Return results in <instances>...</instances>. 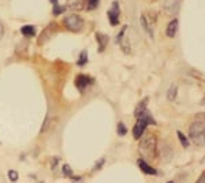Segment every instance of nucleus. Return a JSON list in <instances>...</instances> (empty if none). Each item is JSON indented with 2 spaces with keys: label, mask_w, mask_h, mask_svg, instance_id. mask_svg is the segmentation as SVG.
<instances>
[{
  "label": "nucleus",
  "mask_w": 205,
  "mask_h": 183,
  "mask_svg": "<svg viewBox=\"0 0 205 183\" xmlns=\"http://www.w3.org/2000/svg\"><path fill=\"white\" fill-rule=\"evenodd\" d=\"M189 135L197 146H203L205 143V115H200L194 119L190 125Z\"/></svg>",
  "instance_id": "obj_1"
},
{
  "label": "nucleus",
  "mask_w": 205,
  "mask_h": 183,
  "mask_svg": "<svg viewBox=\"0 0 205 183\" xmlns=\"http://www.w3.org/2000/svg\"><path fill=\"white\" fill-rule=\"evenodd\" d=\"M140 152L144 154L145 157L149 159H154L156 157V150H157V139L156 135L152 133H144V135L140 138Z\"/></svg>",
  "instance_id": "obj_2"
},
{
  "label": "nucleus",
  "mask_w": 205,
  "mask_h": 183,
  "mask_svg": "<svg viewBox=\"0 0 205 183\" xmlns=\"http://www.w3.org/2000/svg\"><path fill=\"white\" fill-rule=\"evenodd\" d=\"M63 23L69 30H71V32H74V33H80L81 30L83 29L85 22H83V19L81 18L80 15H77V14H71V15L66 16V18L63 19Z\"/></svg>",
  "instance_id": "obj_3"
},
{
  "label": "nucleus",
  "mask_w": 205,
  "mask_h": 183,
  "mask_svg": "<svg viewBox=\"0 0 205 183\" xmlns=\"http://www.w3.org/2000/svg\"><path fill=\"white\" fill-rule=\"evenodd\" d=\"M161 8L168 16H175L181 10V0H164Z\"/></svg>",
  "instance_id": "obj_4"
},
{
  "label": "nucleus",
  "mask_w": 205,
  "mask_h": 183,
  "mask_svg": "<svg viewBox=\"0 0 205 183\" xmlns=\"http://www.w3.org/2000/svg\"><path fill=\"white\" fill-rule=\"evenodd\" d=\"M119 18H120V10H119V3L114 2L112 7L108 10V19L111 22L112 26H116L119 23Z\"/></svg>",
  "instance_id": "obj_5"
},
{
  "label": "nucleus",
  "mask_w": 205,
  "mask_h": 183,
  "mask_svg": "<svg viewBox=\"0 0 205 183\" xmlns=\"http://www.w3.org/2000/svg\"><path fill=\"white\" fill-rule=\"evenodd\" d=\"M148 125H149V123H148V120L142 119V118L137 119V123H136V126H134V128H133V135H134L136 139H140V138L144 135V133H145V130H147V126Z\"/></svg>",
  "instance_id": "obj_6"
},
{
  "label": "nucleus",
  "mask_w": 205,
  "mask_h": 183,
  "mask_svg": "<svg viewBox=\"0 0 205 183\" xmlns=\"http://www.w3.org/2000/svg\"><path fill=\"white\" fill-rule=\"evenodd\" d=\"M89 83H92L90 78H89V77H86V75H83V74L78 75V77L75 78V86H77V88L80 89L81 92H83V90H85V88L89 85Z\"/></svg>",
  "instance_id": "obj_7"
},
{
  "label": "nucleus",
  "mask_w": 205,
  "mask_h": 183,
  "mask_svg": "<svg viewBox=\"0 0 205 183\" xmlns=\"http://www.w3.org/2000/svg\"><path fill=\"white\" fill-rule=\"evenodd\" d=\"M178 26H179V22H178V19H176V18L172 19V21L168 23L165 33H167V36L170 38H174L176 36V33H178Z\"/></svg>",
  "instance_id": "obj_8"
},
{
  "label": "nucleus",
  "mask_w": 205,
  "mask_h": 183,
  "mask_svg": "<svg viewBox=\"0 0 205 183\" xmlns=\"http://www.w3.org/2000/svg\"><path fill=\"white\" fill-rule=\"evenodd\" d=\"M138 165H140V168H141L142 172L148 174V175H156V174H157L156 170H154V168H152L147 161H145V160H142V159L138 160Z\"/></svg>",
  "instance_id": "obj_9"
},
{
  "label": "nucleus",
  "mask_w": 205,
  "mask_h": 183,
  "mask_svg": "<svg viewBox=\"0 0 205 183\" xmlns=\"http://www.w3.org/2000/svg\"><path fill=\"white\" fill-rule=\"evenodd\" d=\"M96 40L99 43V51L103 52L107 47V43H108V36L103 34V33H96Z\"/></svg>",
  "instance_id": "obj_10"
},
{
  "label": "nucleus",
  "mask_w": 205,
  "mask_h": 183,
  "mask_svg": "<svg viewBox=\"0 0 205 183\" xmlns=\"http://www.w3.org/2000/svg\"><path fill=\"white\" fill-rule=\"evenodd\" d=\"M21 33L26 37H34L36 36V27L33 25H25L21 27Z\"/></svg>",
  "instance_id": "obj_11"
},
{
  "label": "nucleus",
  "mask_w": 205,
  "mask_h": 183,
  "mask_svg": "<svg viewBox=\"0 0 205 183\" xmlns=\"http://www.w3.org/2000/svg\"><path fill=\"white\" fill-rule=\"evenodd\" d=\"M141 25H142V27H144L145 32H147L148 34L153 38V30H152V27H150V23L148 22L147 15H141Z\"/></svg>",
  "instance_id": "obj_12"
},
{
  "label": "nucleus",
  "mask_w": 205,
  "mask_h": 183,
  "mask_svg": "<svg viewBox=\"0 0 205 183\" xmlns=\"http://www.w3.org/2000/svg\"><path fill=\"white\" fill-rule=\"evenodd\" d=\"M147 101H148V98H145L144 101H141V103L138 104V107L136 108V112H134L136 118H140L145 111H148V109H147Z\"/></svg>",
  "instance_id": "obj_13"
},
{
  "label": "nucleus",
  "mask_w": 205,
  "mask_h": 183,
  "mask_svg": "<svg viewBox=\"0 0 205 183\" xmlns=\"http://www.w3.org/2000/svg\"><path fill=\"white\" fill-rule=\"evenodd\" d=\"M66 5H60L58 3V4H53V8H52V14L55 16H59V15H62V14L64 12V11H66Z\"/></svg>",
  "instance_id": "obj_14"
},
{
  "label": "nucleus",
  "mask_w": 205,
  "mask_h": 183,
  "mask_svg": "<svg viewBox=\"0 0 205 183\" xmlns=\"http://www.w3.org/2000/svg\"><path fill=\"white\" fill-rule=\"evenodd\" d=\"M88 63V51H82L80 55V59H78L77 64L78 66H85Z\"/></svg>",
  "instance_id": "obj_15"
},
{
  "label": "nucleus",
  "mask_w": 205,
  "mask_h": 183,
  "mask_svg": "<svg viewBox=\"0 0 205 183\" xmlns=\"http://www.w3.org/2000/svg\"><path fill=\"white\" fill-rule=\"evenodd\" d=\"M176 92H178V89H176V86L175 85H172L170 89H168V92H167V98L170 101H174L176 98Z\"/></svg>",
  "instance_id": "obj_16"
},
{
  "label": "nucleus",
  "mask_w": 205,
  "mask_h": 183,
  "mask_svg": "<svg viewBox=\"0 0 205 183\" xmlns=\"http://www.w3.org/2000/svg\"><path fill=\"white\" fill-rule=\"evenodd\" d=\"M69 4L71 10H81L82 8V0H69Z\"/></svg>",
  "instance_id": "obj_17"
},
{
  "label": "nucleus",
  "mask_w": 205,
  "mask_h": 183,
  "mask_svg": "<svg viewBox=\"0 0 205 183\" xmlns=\"http://www.w3.org/2000/svg\"><path fill=\"white\" fill-rule=\"evenodd\" d=\"M99 3H100V0H88V3H86V8H88L89 11L96 10V8L99 7Z\"/></svg>",
  "instance_id": "obj_18"
},
{
  "label": "nucleus",
  "mask_w": 205,
  "mask_h": 183,
  "mask_svg": "<svg viewBox=\"0 0 205 183\" xmlns=\"http://www.w3.org/2000/svg\"><path fill=\"white\" fill-rule=\"evenodd\" d=\"M176 134H178V138H179V141H181L182 146H183V148H187V146H189V141H187V138L183 135V133H181V131H176Z\"/></svg>",
  "instance_id": "obj_19"
},
{
  "label": "nucleus",
  "mask_w": 205,
  "mask_h": 183,
  "mask_svg": "<svg viewBox=\"0 0 205 183\" xmlns=\"http://www.w3.org/2000/svg\"><path fill=\"white\" fill-rule=\"evenodd\" d=\"M8 178H10L11 182H16V181H18V178H19V175H18L16 171L10 170V171H8Z\"/></svg>",
  "instance_id": "obj_20"
},
{
  "label": "nucleus",
  "mask_w": 205,
  "mask_h": 183,
  "mask_svg": "<svg viewBox=\"0 0 205 183\" xmlns=\"http://www.w3.org/2000/svg\"><path fill=\"white\" fill-rule=\"evenodd\" d=\"M126 133H127V128H126L125 123L120 122L119 125H118V134H119V135H126Z\"/></svg>",
  "instance_id": "obj_21"
},
{
  "label": "nucleus",
  "mask_w": 205,
  "mask_h": 183,
  "mask_svg": "<svg viewBox=\"0 0 205 183\" xmlns=\"http://www.w3.org/2000/svg\"><path fill=\"white\" fill-rule=\"evenodd\" d=\"M63 174L66 176H69V178H72V171H71V168H70V165H67V164L63 165Z\"/></svg>",
  "instance_id": "obj_22"
},
{
  "label": "nucleus",
  "mask_w": 205,
  "mask_h": 183,
  "mask_svg": "<svg viewBox=\"0 0 205 183\" xmlns=\"http://www.w3.org/2000/svg\"><path fill=\"white\" fill-rule=\"evenodd\" d=\"M3 34H4V26H3V22L0 21V40H2Z\"/></svg>",
  "instance_id": "obj_23"
},
{
  "label": "nucleus",
  "mask_w": 205,
  "mask_h": 183,
  "mask_svg": "<svg viewBox=\"0 0 205 183\" xmlns=\"http://www.w3.org/2000/svg\"><path fill=\"white\" fill-rule=\"evenodd\" d=\"M197 183H205V171L201 174V176H200V179L197 181Z\"/></svg>",
  "instance_id": "obj_24"
},
{
  "label": "nucleus",
  "mask_w": 205,
  "mask_h": 183,
  "mask_svg": "<svg viewBox=\"0 0 205 183\" xmlns=\"http://www.w3.org/2000/svg\"><path fill=\"white\" fill-rule=\"evenodd\" d=\"M49 2H51L52 4H58V0H49Z\"/></svg>",
  "instance_id": "obj_25"
},
{
  "label": "nucleus",
  "mask_w": 205,
  "mask_h": 183,
  "mask_svg": "<svg viewBox=\"0 0 205 183\" xmlns=\"http://www.w3.org/2000/svg\"><path fill=\"white\" fill-rule=\"evenodd\" d=\"M167 183H174V182H167Z\"/></svg>",
  "instance_id": "obj_26"
}]
</instances>
